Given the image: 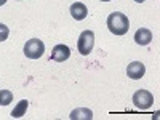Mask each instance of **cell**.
Segmentation results:
<instances>
[{
  "label": "cell",
  "mask_w": 160,
  "mask_h": 120,
  "mask_svg": "<svg viewBox=\"0 0 160 120\" xmlns=\"http://www.w3.org/2000/svg\"><path fill=\"white\" fill-rule=\"evenodd\" d=\"M7 3V0H0V7H2V5H5Z\"/></svg>",
  "instance_id": "obj_13"
},
{
  "label": "cell",
  "mask_w": 160,
  "mask_h": 120,
  "mask_svg": "<svg viewBox=\"0 0 160 120\" xmlns=\"http://www.w3.org/2000/svg\"><path fill=\"white\" fill-rule=\"evenodd\" d=\"M69 11H71L72 18H74V19H77V21L85 19V18H87V15H88V10H87V7H85L82 2H75V3H72Z\"/></svg>",
  "instance_id": "obj_7"
},
{
  "label": "cell",
  "mask_w": 160,
  "mask_h": 120,
  "mask_svg": "<svg viewBox=\"0 0 160 120\" xmlns=\"http://www.w3.org/2000/svg\"><path fill=\"white\" fill-rule=\"evenodd\" d=\"M108 28L115 35H125L130 29V21L123 13L114 11L108 16Z\"/></svg>",
  "instance_id": "obj_1"
},
{
  "label": "cell",
  "mask_w": 160,
  "mask_h": 120,
  "mask_svg": "<svg viewBox=\"0 0 160 120\" xmlns=\"http://www.w3.org/2000/svg\"><path fill=\"white\" fill-rule=\"evenodd\" d=\"M146 74V66L141 62V61H133L128 64V68H127V75L133 80H138L141 78L142 75Z\"/></svg>",
  "instance_id": "obj_5"
},
{
  "label": "cell",
  "mask_w": 160,
  "mask_h": 120,
  "mask_svg": "<svg viewBox=\"0 0 160 120\" xmlns=\"http://www.w3.org/2000/svg\"><path fill=\"white\" fill-rule=\"evenodd\" d=\"M28 108H29V101H28V99H21V101L16 104V108L11 111V117L19 118V117L26 115V111H28Z\"/></svg>",
  "instance_id": "obj_10"
},
{
  "label": "cell",
  "mask_w": 160,
  "mask_h": 120,
  "mask_svg": "<svg viewBox=\"0 0 160 120\" xmlns=\"http://www.w3.org/2000/svg\"><path fill=\"white\" fill-rule=\"evenodd\" d=\"M8 34H10L8 28H7L5 24L0 22V42H3V40H7V38H8Z\"/></svg>",
  "instance_id": "obj_12"
},
{
  "label": "cell",
  "mask_w": 160,
  "mask_h": 120,
  "mask_svg": "<svg viewBox=\"0 0 160 120\" xmlns=\"http://www.w3.org/2000/svg\"><path fill=\"white\" fill-rule=\"evenodd\" d=\"M135 2H138V3H142V2H144V0H135Z\"/></svg>",
  "instance_id": "obj_14"
},
{
  "label": "cell",
  "mask_w": 160,
  "mask_h": 120,
  "mask_svg": "<svg viewBox=\"0 0 160 120\" xmlns=\"http://www.w3.org/2000/svg\"><path fill=\"white\" fill-rule=\"evenodd\" d=\"M95 47V32L93 31H83L78 37V42H77V48L80 55H90V51Z\"/></svg>",
  "instance_id": "obj_3"
},
{
  "label": "cell",
  "mask_w": 160,
  "mask_h": 120,
  "mask_svg": "<svg viewBox=\"0 0 160 120\" xmlns=\"http://www.w3.org/2000/svg\"><path fill=\"white\" fill-rule=\"evenodd\" d=\"M22 51H24V55L28 56V58H31V59H38L40 56L43 55L45 45H43V42H42L40 38H31V40H28V42H26Z\"/></svg>",
  "instance_id": "obj_2"
},
{
  "label": "cell",
  "mask_w": 160,
  "mask_h": 120,
  "mask_svg": "<svg viewBox=\"0 0 160 120\" xmlns=\"http://www.w3.org/2000/svg\"><path fill=\"white\" fill-rule=\"evenodd\" d=\"M133 102H135V106L138 109L146 111V109L152 108L154 96H152V93H149L148 90H138L135 95H133Z\"/></svg>",
  "instance_id": "obj_4"
},
{
  "label": "cell",
  "mask_w": 160,
  "mask_h": 120,
  "mask_svg": "<svg viewBox=\"0 0 160 120\" xmlns=\"http://www.w3.org/2000/svg\"><path fill=\"white\" fill-rule=\"evenodd\" d=\"M69 56H71V50H69V47H68V45L59 43V45H56L55 48L51 50V59H53V61L62 62V61L68 59Z\"/></svg>",
  "instance_id": "obj_6"
},
{
  "label": "cell",
  "mask_w": 160,
  "mask_h": 120,
  "mask_svg": "<svg viewBox=\"0 0 160 120\" xmlns=\"http://www.w3.org/2000/svg\"><path fill=\"white\" fill-rule=\"evenodd\" d=\"M13 101V93L10 90H0V106H8Z\"/></svg>",
  "instance_id": "obj_11"
},
{
  "label": "cell",
  "mask_w": 160,
  "mask_h": 120,
  "mask_svg": "<svg viewBox=\"0 0 160 120\" xmlns=\"http://www.w3.org/2000/svg\"><path fill=\"white\" fill-rule=\"evenodd\" d=\"M152 40V32L146 28H141L135 32V42L138 45H149Z\"/></svg>",
  "instance_id": "obj_8"
},
{
  "label": "cell",
  "mask_w": 160,
  "mask_h": 120,
  "mask_svg": "<svg viewBox=\"0 0 160 120\" xmlns=\"http://www.w3.org/2000/svg\"><path fill=\"white\" fill-rule=\"evenodd\" d=\"M71 120H91L93 118V112L90 109H85V108H78V109H74L69 115Z\"/></svg>",
  "instance_id": "obj_9"
},
{
  "label": "cell",
  "mask_w": 160,
  "mask_h": 120,
  "mask_svg": "<svg viewBox=\"0 0 160 120\" xmlns=\"http://www.w3.org/2000/svg\"><path fill=\"white\" fill-rule=\"evenodd\" d=\"M102 2H109V0H102Z\"/></svg>",
  "instance_id": "obj_15"
}]
</instances>
